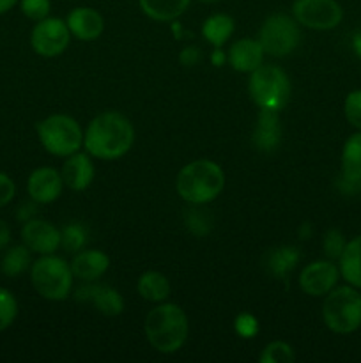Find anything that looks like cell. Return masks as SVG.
<instances>
[{
    "instance_id": "1",
    "label": "cell",
    "mask_w": 361,
    "mask_h": 363,
    "mask_svg": "<svg viewBox=\"0 0 361 363\" xmlns=\"http://www.w3.org/2000/svg\"><path fill=\"white\" fill-rule=\"evenodd\" d=\"M134 140L130 121L117 112L99 113L84 133V145L91 156L99 160H117L126 155Z\"/></svg>"
},
{
    "instance_id": "2",
    "label": "cell",
    "mask_w": 361,
    "mask_h": 363,
    "mask_svg": "<svg viewBox=\"0 0 361 363\" xmlns=\"http://www.w3.org/2000/svg\"><path fill=\"white\" fill-rule=\"evenodd\" d=\"M225 174L211 160H195L188 163L177 176V194L193 206L207 204L222 194Z\"/></svg>"
},
{
    "instance_id": "3",
    "label": "cell",
    "mask_w": 361,
    "mask_h": 363,
    "mask_svg": "<svg viewBox=\"0 0 361 363\" xmlns=\"http://www.w3.org/2000/svg\"><path fill=\"white\" fill-rule=\"evenodd\" d=\"M145 335L149 344L159 353H176L186 342V314L173 303L158 305L145 318Z\"/></svg>"
},
{
    "instance_id": "4",
    "label": "cell",
    "mask_w": 361,
    "mask_h": 363,
    "mask_svg": "<svg viewBox=\"0 0 361 363\" xmlns=\"http://www.w3.org/2000/svg\"><path fill=\"white\" fill-rule=\"evenodd\" d=\"M322 318L331 332L347 335L361 326V294L353 286L333 287L326 294Z\"/></svg>"
},
{
    "instance_id": "5",
    "label": "cell",
    "mask_w": 361,
    "mask_h": 363,
    "mask_svg": "<svg viewBox=\"0 0 361 363\" xmlns=\"http://www.w3.org/2000/svg\"><path fill=\"white\" fill-rule=\"evenodd\" d=\"M32 286L46 300L59 301L67 298L73 287V272L64 259L48 254L32 264Z\"/></svg>"
},
{
    "instance_id": "6",
    "label": "cell",
    "mask_w": 361,
    "mask_h": 363,
    "mask_svg": "<svg viewBox=\"0 0 361 363\" xmlns=\"http://www.w3.org/2000/svg\"><path fill=\"white\" fill-rule=\"evenodd\" d=\"M250 96L262 110H282L290 96V82L278 66H258L251 71Z\"/></svg>"
},
{
    "instance_id": "7",
    "label": "cell",
    "mask_w": 361,
    "mask_h": 363,
    "mask_svg": "<svg viewBox=\"0 0 361 363\" xmlns=\"http://www.w3.org/2000/svg\"><path fill=\"white\" fill-rule=\"evenodd\" d=\"M38 135L42 147L55 156H71L84 144L81 128L73 117L57 116L46 117L38 124Z\"/></svg>"
},
{
    "instance_id": "8",
    "label": "cell",
    "mask_w": 361,
    "mask_h": 363,
    "mask_svg": "<svg viewBox=\"0 0 361 363\" xmlns=\"http://www.w3.org/2000/svg\"><path fill=\"white\" fill-rule=\"evenodd\" d=\"M299 27L287 14H273L262 23L258 32V43L265 53L275 57H285L299 43Z\"/></svg>"
},
{
    "instance_id": "9",
    "label": "cell",
    "mask_w": 361,
    "mask_h": 363,
    "mask_svg": "<svg viewBox=\"0 0 361 363\" xmlns=\"http://www.w3.org/2000/svg\"><path fill=\"white\" fill-rule=\"evenodd\" d=\"M292 13L297 23L314 30L335 28L343 18V9L336 0H296Z\"/></svg>"
},
{
    "instance_id": "10",
    "label": "cell",
    "mask_w": 361,
    "mask_h": 363,
    "mask_svg": "<svg viewBox=\"0 0 361 363\" xmlns=\"http://www.w3.org/2000/svg\"><path fill=\"white\" fill-rule=\"evenodd\" d=\"M71 39L69 27L60 18H45L38 21L30 34V45L38 55L57 57L67 48Z\"/></svg>"
},
{
    "instance_id": "11",
    "label": "cell",
    "mask_w": 361,
    "mask_h": 363,
    "mask_svg": "<svg viewBox=\"0 0 361 363\" xmlns=\"http://www.w3.org/2000/svg\"><path fill=\"white\" fill-rule=\"evenodd\" d=\"M340 269L331 261H315L301 272L299 286L310 296H326L338 282Z\"/></svg>"
},
{
    "instance_id": "12",
    "label": "cell",
    "mask_w": 361,
    "mask_h": 363,
    "mask_svg": "<svg viewBox=\"0 0 361 363\" xmlns=\"http://www.w3.org/2000/svg\"><path fill=\"white\" fill-rule=\"evenodd\" d=\"M21 240L30 252L48 255L60 247V230L45 220L30 218L21 229Z\"/></svg>"
},
{
    "instance_id": "13",
    "label": "cell",
    "mask_w": 361,
    "mask_h": 363,
    "mask_svg": "<svg viewBox=\"0 0 361 363\" xmlns=\"http://www.w3.org/2000/svg\"><path fill=\"white\" fill-rule=\"evenodd\" d=\"M62 176L57 170L50 169V167L34 170L27 183L28 195L38 204H48V202L57 201L60 194H62Z\"/></svg>"
},
{
    "instance_id": "14",
    "label": "cell",
    "mask_w": 361,
    "mask_h": 363,
    "mask_svg": "<svg viewBox=\"0 0 361 363\" xmlns=\"http://www.w3.org/2000/svg\"><path fill=\"white\" fill-rule=\"evenodd\" d=\"M76 300L91 303L105 315H119L124 311L122 296L113 287L108 286H85L76 291Z\"/></svg>"
},
{
    "instance_id": "15",
    "label": "cell",
    "mask_w": 361,
    "mask_h": 363,
    "mask_svg": "<svg viewBox=\"0 0 361 363\" xmlns=\"http://www.w3.org/2000/svg\"><path fill=\"white\" fill-rule=\"evenodd\" d=\"M67 27L69 32L78 38L80 41H94L101 35L103 28H105V21L103 16L96 9L91 7H76L67 16Z\"/></svg>"
},
{
    "instance_id": "16",
    "label": "cell",
    "mask_w": 361,
    "mask_h": 363,
    "mask_svg": "<svg viewBox=\"0 0 361 363\" xmlns=\"http://www.w3.org/2000/svg\"><path fill=\"white\" fill-rule=\"evenodd\" d=\"M342 183L350 186V191L361 188V133L347 138L342 149Z\"/></svg>"
},
{
    "instance_id": "17",
    "label": "cell",
    "mask_w": 361,
    "mask_h": 363,
    "mask_svg": "<svg viewBox=\"0 0 361 363\" xmlns=\"http://www.w3.org/2000/svg\"><path fill=\"white\" fill-rule=\"evenodd\" d=\"M264 48L258 41L253 39H239L234 43L232 48L229 52L230 66L241 73H251L262 66V59H264Z\"/></svg>"
},
{
    "instance_id": "18",
    "label": "cell",
    "mask_w": 361,
    "mask_h": 363,
    "mask_svg": "<svg viewBox=\"0 0 361 363\" xmlns=\"http://www.w3.org/2000/svg\"><path fill=\"white\" fill-rule=\"evenodd\" d=\"M62 179L64 184L74 191H81L92 183L94 179V165H92L91 158L81 152H74L71 158L64 163L62 167Z\"/></svg>"
},
{
    "instance_id": "19",
    "label": "cell",
    "mask_w": 361,
    "mask_h": 363,
    "mask_svg": "<svg viewBox=\"0 0 361 363\" xmlns=\"http://www.w3.org/2000/svg\"><path fill=\"white\" fill-rule=\"evenodd\" d=\"M108 266L110 259L105 252L87 250L80 252L73 259V262H71V272H73V277H76V279L85 280V282H92V280L105 275Z\"/></svg>"
},
{
    "instance_id": "20",
    "label": "cell",
    "mask_w": 361,
    "mask_h": 363,
    "mask_svg": "<svg viewBox=\"0 0 361 363\" xmlns=\"http://www.w3.org/2000/svg\"><path fill=\"white\" fill-rule=\"evenodd\" d=\"M282 140V128H280L278 112L275 110H262L258 116L257 128L253 133V144L260 151L269 152L276 149Z\"/></svg>"
},
{
    "instance_id": "21",
    "label": "cell",
    "mask_w": 361,
    "mask_h": 363,
    "mask_svg": "<svg viewBox=\"0 0 361 363\" xmlns=\"http://www.w3.org/2000/svg\"><path fill=\"white\" fill-rule=\"evenodd\" d=\"M340 275L353 287L361 289V236L350 240L340 255Z\"/></svg>"
},
{
    "instance_id": "22",
    "label": "cell",
    "mask_w": 361,
    "mask_h": 363,
    "mask_svg": "<svg viewBox=\"0 0 361 363\" xmlns=\"http://www.w3.org/2000/svg\"><path fill=\"white\" fill-rule=\"evenodd\" d=\"M191 0H138L142 11L156 21H170L188 9Z\"/></svg>"
},
{
    "instance_id": "23",
    "label": "cell",
    "mask_w": 361,
    "mask_h": 363,
    "mask_svg": "<svg viewBox=\"0 0 361 363\" xmlns=\"http://www.w3.org/2000/svg\"><path fill=\"white\" fill-rule=\"evenodd\" d=\"M138 293L147 301H163L170 294V284L163 273L147 272L138 280Z\"/></svg>"
},
{
    "instance_id": "24",
    "label": "cell",
    "mask_w": 361,
    "mask_h": 363,
    "mask_svg": "<svg viewBox=\"0 0 361 363\" xmlns=\"http://www.w3.org/2000/svg\"><path fill=\"white\" fill-rule=\"evenodd\" d=\"M234 32V20L227 14H212L205 20L202 27V34L211 43L212 46L219 48L223 43L229 41V38Z\"/></svg>"
},
{
    "instance_id": "25",
    "label": "cell",
    "mask_w": 361,
    "mask_h": 363,
    "mask_svg": "<svg viewBox=\"0 0 361 363\" xmlns=\"http://www.w3.org/2000/svg\"><path fill=\"white\" fill-rule=\"evenodd\" d=\"M297 261H299V252H297V248L280 247L276 250H273L271 255H269V269H271V273L275 277L283 279V277H287L292 272Z\"/></svg>"
},
{
    "instance_id": "26",
    "label": "cell",
    "mask_w": 361,
    "mask_h": 363,
    "mask_svg": "<svg viewBox=\"0 0 361 363\" xmlns=\"http://www.w3.org/2000/svg\"><path fill=\"white\" fill-rule=\"evenodd\" d=\"M30 264V250L25 245L13 247L7 250V254L2 259V272L7 277H18L25 272Z\"/></svg>"
},
{
    "instance_id": "27",
    "label": "cell",
    "mask_w": 361,
    "mask_h": 363,
    "mask_svg": "<svg viewBox=\"0 0 361 363\" xmlns=\"http://www.w3.org/2000/svg\"><path fill=\"white\" fill-rule=\"evenodd\" d=\"M296 354H294V350L287 342H271L260 354L262 363H290L294 362Z\"/></svg>"
},
{
    "instance_id": "28",
    "label": "cell",
    "mask_w": 361,
    "mask_h": 363,
    "mask_svg": "<svg viewBox=\"0 0 361 363\" xmlns=\"http://www.w3.org/2000/svg\"><path fill=\"white\" fill-rule=\"evenodd\" d=\"M18 315L16 298L7 289L0 287V332L9 328Z\"/></svg>"
},
{
    "instance_id": "29",
    "label": "cell",
    "mask_w": 361,
    "mask_h": 363,
    "mask_svg": "<svg viewBox=\"0 0 361 363\" xmlns=\"http://www.w3.org/2000/svg\"><path fill=\"white\" fill-rule=\"evenodd\" d=\"M87 241V233H85L84 227L80 223H71L66 229L60 233V245L66 248L67 252H76Z\"/></svg>"
},
{
    "instance_id": "30",
    "label": "cell",
    "mask_w": 361,
    "mask_h": 363,
    "mask_svg": "<svg viewBox=\"0 0 361 363\" xmlns=\"http://www.w3.org/2000/svg\"><path fill=\"white\" fill-rule=\"evenodd\" d=\"M343 112H345L347 121H349L354 128L361 130V89L353 91L347 96L345 105H343Z\"/></svg>"
},
{
    "instance_id": "31",
    "label": "cell",
    "mask_w": 361,
    "mask_h": 363,
    "mask_svg": "<svg viewBox=\"0 0 361 363\" xmlns=\"http://www.w3.org/2000/svg\"><path fill=\"white\" fill-rule=\"evenodd\" d=\"M50 0H21V13L34 21H41L48 18Z\"/></svg>"
},
{
    "instance_id": "32",
    "label": "cell",
    "mask_w": 361,
    "mask_h": 363,
    "mask_svg": "<svg viewBox=\"0 0 361 363\" xmlns=\"http://www.w3.org/2000/svg\"><path fill=\"white\" fill-rule=\"evenodd\" d=\"M324 254L329 259H340L343 248H345V240H343V234L338 229H331L324 236Z\"/></svg>"
},
{
    "instance_id": "33",
    "label": "cell",
    "mask_w": 361,
    "mask_h": 363,
    "mask_svg": "<svg viewBox=\"0 0 361 363\" xmlns=\"http://www.w3.org/2000/svg\"><path fill=\"white\" fill-rule=\"evenodd\" d=\"M207 216L204 213H200L198 209H193L191 213H188L186 216V223L190 227V230L197 236H204L209 229H211V223H207Z\"/></svg>"
},
{
    "instance_id": "34",
    "label": "cell",
    "mask_w": 361,
    "mask_h": 363,
    "mask_svg": "<svg viewBox=\"0 0 361 363\" xmlns=\"http://www.w3.org/2000/svg\"><path fill=\"white\" fill-rule=\"evenodd\" d=\"M236 330L241 337H244V339L255 337V333H257L258 330L257 319L250 314H241L239 318L236 319Z\"/></svg>"
},
{
    "instance_id": "35",
    "label": "cell",
    "mask_w": 361,
    "mask_h": 363,
    "mask_svg": "<svg viewBox=\"0 0 361 363\" xmlns=\"http://www.w3.org/2000/svg\"><path fill=\"white\" fill-rule=\"evenodd\" d=\"M14 191H16V186H14L13 179L0 172V208H4V206L13 201Z\"/></svg>"
},
{
    "instance_id": "36",
    "label": "cell",
    "mask_w": 361,
    "mask_h": 363,
    "mask_svg": "<svg viewBox=\"0 0 361 363\" xmlns=\"http://www.w3.org/2000/svg\"><path fill=\"white\" fill-rule=\"evenodd\" d=\"M180 62L186 64V66H195V64L200 60V48H195V46H188L186 50H183L180 53Z\"/></svg>"
},
{
    "instance_id": "37",
    "label": "cell",
    "mask_w": 361,
    "mask_h": 363,
    "mask_svg": "<svg viewBox=\"0 0 361 363\" xmlns=\"http://www.w3.org/2000/svg\"><path fill=\"white\" fill-rule=\"evenodd\" d=\"M9 241H11L9 227H7V223L4 222V220H0V250H2L4 247H7Z\"/></svg>"
},
{
    "instance_id": "38",
    "label": "cell",
    "mask_w": 361,
    "mask_h": 363,
    "mask_svg": "<svg viewBox=\"0 0 361 363\" xmlns=\"http://www.w3.org/2000/svg\"><path fill=\"white\" fill-rule=\"evenodd\" d=\"M18 0H0V14L7 13L9 9H13L16 6Z\"/></svg>"
},
{
    "instance_id": "39",
    "label": "cell",
    "mask_w": 361,
    "mask_h": 363,
    "mask_svg": "<svg viewBox=\"0 0 361 363\" xmlns=\"http://www.w3.org/2000/svg\"><path fill=\"white\" fill-rule=\"evenodd\" d=\"M212 62H214L216 66H222V64L225 62V55H223V52L219 48H216L214 53H212Z\"/></svg>"
},
{
    "instance_id": "40",
    "label": "cell",
    "mask_w": 361,
    "mask_h": 363,
    "mask_svg": "<svg viewBox=\"0 0 361 363\" xmlns=\"http://www.w3.org/2000/svg\"><path fill=\"white\" fill-rule=\"evenodd\" d=\"M204 2H216V0H204Z\"/></svg>"
}]
</instances>
